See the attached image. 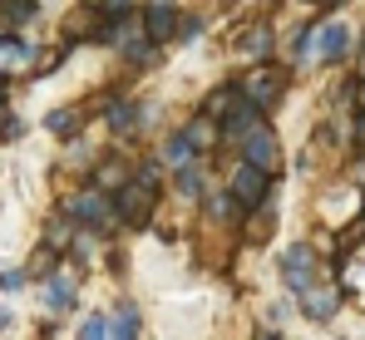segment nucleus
Instances as JSON below:
<instances>
[{"mask_svg":"<svg viewBox=\"0 0 365 340\" xmlns=\"http://www.w3.org/2000/svg\"><path fill=\"white\" fill-rule=\"evenodd\" d=\"M64 217H69L74 227H84V232H94V237H104V232H114V227H119L114 192H99V187L89 182L84 192H74V197L64 202Z\"/></svg>","mask_w":365,"mask_h":340,"instance_id":"2","label":"nucleus"},{"mask_svg":"<svg viewBox=\"0 0 365 340\" xmlns=\"http://www.w3.org/2000/svg\"><path fill=\"white\" fill-rule=\"evenodd\" d=\"M79 340H109V316H104V311L84 316V326H79Z\"/></svg>","mask_w":365,"mask_h":340,"instance_id":"21","label":"nucleus"},{"mask_svg":"<svg viewBox=\"0 0 365 340\" xmlns=\"http://www.w3.org/2000/svg\"><path fill=\"white\" fill-rule=\"evenodd\" d=\"M10 35H15V25H10V20L0 15V40H10Z\"/></svg>","mask_w":365,"mask_h":340,"instance_id":"25","label":"nucleus"},{"mask_svg":"<svg viewBox=\"0 0 365 340\" xmlns=\"http://www.w3.org/2000/svg\"><path fill=\"white\" fill-rule=\"evenodd\" d=\"M109 340H138V306L133 301H123L109 316Z\"/></svg>","mask_w":365,"mask_h":340,"instance_id":"16","label":"nucleus"},{"mask_svg":"<svg viewBox=\"0 0 365 340\" xmlns=\"http://www.w3.org/2000/svg\"><path fill=\"white\" fill-rule=\"evenodd\" d=\"M30 64H35V50H30L20 35L0 40V79H10V74H20V69H30Z\"/></svg>","mask_w":365,"mask_h":340,"instance_id":"13","label":"nucleus"},{"mask_svg":"<svg viewBox=\"0 0 365 340\" xmlns=\"http://www.w3.org/2000/svg\"><path fill=\"white\" fill-rule=\"evenodd\" d=\"M138 123H143V109L133 99H109V128L114 133H138Z\"/></svg>","mask_w":365,"mask_h":340,"instance_id":"15","label":"nucleus"},{"mask_svg":"<svg viewBox=\"0 0 365 340\" xmlns=\"http://www.w3.org/2000/svg\"><path fill=\"white\" fill-rule=\"evenodd\" d=\"M153 187H143V182H123L119 192H114V212H119V222H128V227H148V212H153Z\"/></svg>","mask_w":365,"mask_h":340,"instance_id":"9","label":"nucleus"},{"mask_svg":"<svg viewBox=\"0 0 365 340\" xmlns=\"http://www.w3.org/2000/svg\"><path fill=\"white\" fill-rule=\"evenodd\" d=\"M311 282H321V252L306 247V242L287 247V252H282V286H287L292 296H302Z\"/></svg>","mask_w":365,"mask_h":340,"instance_id":"6","label":"nucleus"},{"mask_svg":"<svg viewBox=\"0 0 365 340\" xmlns=\"http://www.w3.org/2000/svg\"><path fill=\"white\" fill-rule=\"evenodd\" d=\"M341 301H346V291H341L336 282H326V277H321V282H311L302 296H297V306H302L306 321H331V316L341 311Z\"/></svg>","mask_w":365,"mask_h":340,"instance_id":"8","label":"nucleus"},{"mask_svg":"<svg viewBox=\"0 0 365 340\" xmlns=\"http://www.w3.org/2000/svg\"><path fill=\"white\" fill-rule=\"evenodd\" d=\"M128 177H133L128 168H119L114 158H104V163L94 168V187H99V192H119V187L128 182Z\"/></svg>","mask_w":365,"mask_h":340,"instance_id":"18","label":"nucleus"},{"mask_svg":"<svg viewBox=\"0 0 365 340\" xmlns=\"http://www.w3.org/2000/svg\"><path fill=\"white\" fill-rule=\"evenodd\" d=\"M133 182H143V187H163V163H138V172H133Z\"/></svg>","mask_w":365,"mask_h":340,"instance_id":"22","label":"nucleus"},{"mask_svg":"<svg viewBox=\"0 0 365 340\" xmlns=\"http://www.w3.org/2000/svg\"><path fill=\"white\" fill-rule=\"evenodd\" d=\"M0 104H5V79H0Z\"/></svg>","mask_w":365,"mask_h":340,"instance_id":"27","label":"nucleus"},{"mask_svg":"<svg viewBox=\"0 0 365 340\" xmlns=\"http://www.w3.org/2000/svg\"><path fill=\"white\" fill-rule=\"evenodd\" d=\"M79 123V109H55L45 113V133H55V138H69V128Z\"/></svg>","mask_w":365,"mask_h":340,"instance_id":"20","label":"nucleus"},{"mask_svg":"<svg viewBox=\"0 0 365 340\" xmlns=\"http://www.w3.org/2000/svg\"><path fill=\"white\" fill-rule=\"evenodd\" d=\"M232 148L242 153V163L262 168L267 177H277V172H282V148H277V133H272V123H267V118L247 123L242 133L232 138Z\"/></svg>","mask_w":365,"mask_h":340,"instance_id":"3","label":"nucleus"},{"mask_svg":"<svg viewBox=\"0 0 365 340\" xmlns=\"http://www.w3.org/2000/svg\"><path fill=\"white\" fill-rule=\"evenodd\" d=\"M25 282H30V272H25V267H10V272H0V291H5V296H10V291H20Z\"/></svg>","mask_w":365,"mask_h":340,"instance_id":"23","label":"nucleus"},{"mask_svg":"<svg viewBox=\"0 0 365 340\" xmlns=\"http://www.w3.org/2000/svg\"><path fill=\"white\" fill-rule=\"evenodd\" d=\"M227 197L237 202V212H262L267 197H272V177L237 158V168H232V177H227Z\"/></svg>","mask_w":365,"mask_h":340,"instance_id":"5","label":"nucleus"},{"mask_svg":"<svg viewBox=\"0 0 365 340\" xmlns=\"http://www.w3.org/2000/svg\"><path fill=\"white\" fill-rule=\"evenodd\" d=\"M306 40H311V64H341L351 55V25L326 15V20H311L306 25Z\"/></svg>","mask_w":365,"mask_h":340,"instance_id":"4","label":"nucleus"},{"mask_svg":"<svg viewBox=\"0 0 365 340\" xmlns=\"http://www.w3.org/2000/svg\"><path fill=\"white\" fill-rule=\"evenodd\" d=\"M40 296H45L50 311H69V306H74V272L55 267V272L45 277V286H40Z\"/></svg>","mask_w":365,"mask_h":340,"instance_id":"11","label":"nucleus"},{"mask_svg":"<svg viewBox=\"0 0 365 340\" xmlns=\"http://www.w3.org/2000/svg\"><path fill=\"white\" fill-rule=\"evenodd\" d=\"M192 158H197V153L187 148V138H182V128H178V133H168V143H163V168H168V172H178L182 163H192Z\"/></svg>","mask_w":365,"mask_h":340,"instance_id":"17","label":"nucleus"},{"mask_svg":"<svg viewBox=\"0 0 365 340\" xmlns=\"http://www.w3.org/2000/svg\"><path fill=\"white\" fill-rule=\"evenodd\" d=\"M237 94H242L257 113H272L282 99H287V69H282L277 59H267V64H247L242 79H237Z\"/></svg>","mask_w":365,"mask_h":340,"instance_id":"1","label":"nucleus"},{"mask_svg":"<svg viewBox=\"0 0 365 340\" xmlns=\"http://www.w3.org/2000/svg\"><path fill=\"white\" fill-rule=\"evenodd\" d=\"M232 50H237V59H247V64H267V59L277 55V40H272V25H247V30H237V40H232Z\"/></svg>","mask_w":365,"mask_h":340,"instance_id":"10","label":"nucleus"},{"mask_svg":"<svg viewBox=\"0 0 365 340\" xmlns=\"http://www.w3.org/2000/svg\"><path fill=\"white\" fill-rule=\"evenodd\" d=\"M232 104H237V84H222V89H212V99H207V109H202V118H212V123H222Z\"/></svg>","mask_w":365,"mask_h":340,"instance_id":"19","label":"nucleus"},{"mask_svg":"<svg viewBox=\"0 0 365 340\" xmlns=\"http://www.w3.org/2000/svg\"><path fill=\"white\" fill-rule=\"evenodd\" d=\"M182 138H187V148H192L197 158H207V153H212V148L222 143V133H217V123H212V118H202V113H197V118H187V128H182Z\"/></svg>","mask_w":365,"mask_h":340,"instance_id":"12","label":"nucleus"},{"mask_svg":"<svg viewBox=\"0 0 365 340\" xmlns=\"http://www.w3.org/2000/svg\"><path fill=\"white\" fill-rule=\"evenodd\" d=\"M173 182H178L182 197H202V192H207V158H192V163H182Z\"/></svg>","mask_w":365,"mask_h":340,"instance_id":"14","label":"nucleus"},{"mask_svg":"<svg viewBox=\"0 0 365 340\" xmlns=\"http://www.w3.org/2000/svg\"><path fill=\"white\" fill-rule=\"evenodd\" d=\"M0 118H5V109H0Z\"/></svg>","mask_w":365,"mask_h":340,"instance_id":"29","label":"nucleus"},{"mask_svg":"<svg viewBox=\"0 0 365 340\" xmlns=\"http://www.w3.org/2000/svg\"><path fill=\"white\" fill-rule=\"evenodd\" d=\"M321 5H341V0H321Z\"/></svg>","mask_w":365,"mask_h":340,"instance_id":"28","label":"nucleus"},{"mask_svg":"<svg viewBox=\"0 0 365 340\" xmlns=\"http://www.w3.org/2000/svg\"><path fill=\"white\" fill-rule=\"evenodd\" d=\"M197 35H202V15H187V20L178 25V40L187 45V40H197Z\"/></svg>","mask_w":365,"mask_h":340,"instance_id":"24","label":"nucleus"},{"mask_svg":"<svg viewBox=\"0 0 365 340\" xmlns=\"http://www.w3.org/2000/svg\"><path fill=\"white\" fill-rule=\"evenodd\" d=\"M257 340H282V331H257Z\"/></svg>","mask_w":365,"mask_h":340,"instance_id":"26","label":"nucleus"},{"mask_svg":"<svg viewBox=\"0 0 365 340\" xmlns=\"http://www.w3.org/2000/svg\"><path fill=\"white\" fill-rule=\"evenodd\" d=\"M138 25H143V35H148L153 50H158V45H173V40H178V25H182V10L173 0H148V5L138 10Z\"/></svg>","mask_w":365,"mask_h":340,"instance_id":"7","label":"nucleus"}]
</instances>
